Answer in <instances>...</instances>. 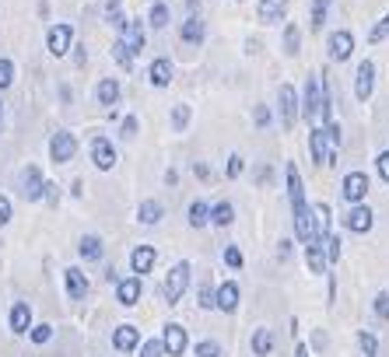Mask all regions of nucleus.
I'll list each match as a JSON object with an SVG mask.
<instances>
[{
	"mask_svg": "<svg viewBox=\"0 0 389 357\" xmlns=\"http://www.w3.org/2000/svg\"><path fill=\"white\" fill-rule=\"evenodd\" d=\"M298 49H302V28H298L294 21L284 25V53L288 56H298Z\"/></svg>",
	"mask_w": 389,
	"mask_h": 357,
	"instance_id": "nucleus-37",
	"label": "nucleus"
},
{
	"mask_svg": "<svg viewBox=\"0 0 389 357\" xmlns=\"http://www.w3.org/2000/svg\"><path fill=\"white\" fill-rule=\"evenodd\" d=\"M326 53H330L334 64H344V60H351V53H354V36L347 32V28H337V32L326 39Z\"/></svg>",
	"mask_w": 389,
	"mask_h": 357,
	"instance_id": "nucleus-12",
	"label": "nucleus"
},
{
	"mask_svg": "<svg viewBox=\"0 0 389 357\" xmlns=\"http://www.w3.org/2000/svg\"><path fill=\"white\" fill-rule=\"evenodd\" d=\"M357 347H362V354H365V357H379V340H375L368 330L357 333Z\"/></svg>",
	"mask_w": 389,
	"mask_h": 357,
	"instance_id": "nucleus-41",
	"label": "nucleus"
},
{
	"mask_svg": "<svg viewBox=\"0 0 389 357\" xmlns=\"http://www.w3.org/2000/svg\"><path fill=\"white\" fill-rule=\"evenodd\" d=\"M105 21L116 28V32H123L127 28V14H123V0H105Z\"/></svg>",
	"mask_w": 389,
	"mask_h": 357,
	"instance_id": "nucleus-35",
	"label": "nucleus"
},
{
	"mask_svg": "<svg viewBox=\"0 0 389 357\" xmlns=\"http://www.w3.org/2000/svg\"><path fill=\"white\" fill-rule=\"evenodd\" d=\"M42 200H46L49 207H56V203H60V189H56V183H46V193H42Z\"/></svg>",
	"mask_w": 389,
	"mask_h": 357,
	"instance_id": "nucleus-55",
	"label": "nucleus"
},
{
	"mask_svg": "<svg viewBox=\"0 0 389 357\" xmlns=\"http://www.w3.org/2000/svg\"><path fill=\"white\" fill-rule=\"evenodd\" d=\"M92 161H95V168L99 172H112V165H116V147H112V140L109 137H92Z\"/></svg>",
	"mask_w": 389,
	"mask_h": 357,
	"instance_id": "nucleus-14",
	"label": "nucleus"
},
{
	"mask_svg": "<svg viewBox=\"0 0 389 357\" xmlns=\"http://www.w3.org/2000/svg\"><path fill=\"white\" fill-rule=\"evenodd\" d=\"M190 119H193V109H190V105H183V102L172 105V130H175V133H183V130L190 127Z\"/></svg>",
	"mask_w": 389,
	"mask_h": 357,
	"instance_id": "nucleus-38",
	"label": "nucleus"
},
{
	"mask_svg": "<svg viewBox=\"0 0 389 357\" xmlns=\"http://www.w3.org/2000/svg\"><path fill=\"white\" fill-rule=\"evenodd\" d=\"M112 347H116L119 354L137 350V347H140V330H137V326H130V322L116 326V330H112Z\"/></svg>",
	"mask_w": 389,
	"mask_h": 357,
	"instance_id": "nucleus-18",
	"label": "nucleus"
},
{
	"mask_svg": "<svg viewBox=\"0 0 389 357\" xmlns=\"http://www.w3.org/2000/svg\"><path fill=\"white\" fill-rule=\"evenodd\" d=\"M330 4L334 0H312V8H309V28L312 32H323L326 18H330Z\"/></svg>",
	"mask_w": 389,
	"mask_h": 357,
	"instance_id": "nucleus-32",
	"label": "nucleus"
},
{
	"mask_svg": "<svg viewBox=\"0 0 389 357\" xmlns=\"http://www.w3.org/2000/svg\"><path fill=\"white\" fill-rule=\"evenodd\" d=\"M340 196L347 203H365V196H368V175L365 172H347L344 183H340Z\"/></svg>",
	"mask_w": 389,
	"mask_h": 357,
	"instance_id": "nucleus-8",
	"label": "nucleus"
},
{
	"mask_svg": "<svg viewBox=\"0 0 389 357\" xmlns=\"http://www.w3.org/2000/svg\"><path fill=\"white\" fill-rule=\"evenodd\" d=\"M140 357H165L162 340H140Z\"/></svg>",
	"mask_w": 389,
	"mask_h": 357,
	"instance_id": "nucleus-47",
	"label": "nucleus"
},
{
	"mask_svg": "<svg viewBox=\"0 0 389 357\" xmlns=\"http://www.w3.org/2000/svg\"><path fill=\"white\" fill-rule=\"evenodd\" d=\"M271 119H274V116H271V109H266V105H256V109H253V123H256L260 130L271 127Z\"/></svg>",
	"mask_w": 389,
	"mask_h": 357,
	"instance_id": "nucleus-52",
	"label": "nucleus"
},
{
	"mask_svg": "<svg viewBox=\"0 0 389 357\" xmlns=\"http://www.w3.org/2000/svg\"><path fill=\"white\" fill-rule=\"evenodd\" d=\"M186 287H190V263L183 259V263H175L168 270V277L162 284V298L168 305H179V302H183V294H186Z\"/></svg>",
	"mask_w": 389,
	"mask_h": 357,
	"instance_id": "nucleus-1",
	"label": "nucleus"
},
{
	"mask_svg": "<svg viewBox=\"0 0 389 357\" xmlns=\"http://www.w3.org/2000/svg\"><path fill=\"white\" fill-rule=\"evenodd\" d=\"M249 347H253V354H256V357H271V354H274V347H277V340H274V330H266V326L253 330V340H249Z\"/></svg>",
	"mask_w": 389,
	"mask_h": 357,
	"instance_id": "nucleus-26",
	"label": "nucleus"
},
{
	"mask_svg": "<svg viewBox=\"0 0 389 357\" xmlns=\"http://www.w3.org/2000/svg\"><path fill=\"white\" fill-rule=\"evenodd\" d=\"M74 155H77V137L71 130H56L49 137V161L53 165H67Z\"/></svg>",
	"mask_w": 389,
	"mask_h": 357,
	"instance_id": "nucleus-4",
	"label": "nucleus"
},
{
	"mask_svg": "<svg viewBox=\"0 0 389 357\" xmlns=\"http://www.w3.org/2000/svg\"><path fill=\"white\" fill-rule=\"evenodd\" d=\"M323 249H326V259L337 263V259H340V238H337V235H326V238H323Z\"/></svg>",
	"mask_w": 389,
	"mask_h": 357,
	"instance_id": "nucleus-46",
	"label": "nucleus"
},
{
	"mask_svg": "<svg viewBox=\"0 0 389 357\" xmlns=\"http://www.w3.org/2000/svg\"><path fill=\"white\" fill-rule=\"evenodd\" d=\"M284 178H288V200H291V211H298V207H309V203H305V186H302V172H298L294 161L284 165Z\"/></svg>",
	"mask_w": 389,
	"mask_h": 357,
	"instance_id": "nucleus-15",
	"label": "nucleus"
},
{
	"mask_svg": "<svg viewBox=\"0 0 389 357\" xmlns=\"http://www.w3.org/2000/svg\"><path fill=\"white\" fill-rule=\"evenodd\" d=\"M77 252H81L84 263H99V259L105 256V246H102L99 235H84L81 242H77Z\"/></svg>",
	"mask_w": 389,
	"mask_h": 357,
	"instance_id": "nucleus-29",
	"label": "nucleus"
},
{
	"mask_svg": "<svg viewBox=\"0 0 389 357\" xmlns=\"http://www.w3.org/2000/svg\"><path fill=\"white\" fill-rule=\"evenodd\" d=\"M119 98H123V84H119V77H102L99 88H95V102L102 109H116Z\"/></svg>",
	"mask_w": 389,
	"mask_h": 357,
	"instance_id": "nucleus-17",
	"label": "nucleus"
},
{
	"mask_svg": "<svg viewBox=\"0 0 389 357\" xmlns=\"http://www.w3.org/2000/svg\"><path fill=\"white\" fill-rule=\"evenodd\" d=\"M375 168H379V178H382V183H389V151H382V155L375 158Z\"/></svg>",
	"mask_w": 389,
	"mask_h": 357,
	"instance_id": "nucleus-54",
	"label": "nucleus"
},
{
	"mask_svg": "<svg viewBox=\"0 0 389 357\" xmlns=\"http://www.w3.org/2000/svg\"><path fill=\"white\" fill-rule=\"evenodd\" d=\"M155 259H158L155 246H137V249L130 252V274H137V277L151 274V270H155Z\"/></svg>",
	"mask_w": 389,
	"mask_h": 357,
	"instance_id": "nucleus-19",
	"label": "nucleus"
},
{
	"mask_svg": "<svg viewBox=\"0 0 389 357\" xmlns=\"http://www.w3.org/2000/svg\"><path fill=\"white\" fill-rule=\"evenodd\" d=\"M172 74H175V67H172L168 56H155L151 67H147V81H151L155 88H168L172 84Z\"/></svg>",
	"mask_w": 389,
	"mask_h": 357,
	"instance_id": "nucleus-21",
	"label": "nucleus"
},
{
	"mask_svg": "<svg viewBox=\"0 0 389 357\" xmlns=\"http://www.w3.org/2000/svg\"><path fill=\"white\" fill-rule=\"evenodd\" d=\"M288 14V0H256V18L263 25H277Z\"/></svg>",
	"mask_w": 389,
	"mask_h": 357,
	"instance_id": "nucleus-20",
	"label": "nucleus"
},
{
	"mask_svg": "<svg viewBox=\"0 0 389 357\" xmlns=\"http://www.w3.org/2000/svg\"><path fill=\"white\" fill-rule=\"evenodd\" d=\"M372 224H375V214L368 211V207L365 203H351V211L344 217V228L354 231V235H365V231H372Z\"/></svg>",
	"mask_w": 389,
	"mask_h": 357,
	"instance_id": "nucleus-13",
	"label": "nucleus"
},
{
	"mask_svg": "<svg viewBox=\"0 0 389 357\" xmlns=\"http://www.w3.org/2000/svg\"><path fill=\"white\" fill-rule=\"evenodd\" d=\"M64 277H67V294L74 298V302H84V294H88V277H84V270H81V266H67Z\"/></svg>",
	"mask_w": 389,
	"mask_h": 357,
	"instance_id": "nucleus-24",
	"label": "nucleus"
},
{
	"mask_svg": "<svg viewBox=\"0 0 389 357\" xmlns=\"http://www.w3.org/2000/svg\"><path fill=\"white\" fill-rule=\"evenodd\" d=\"M294 357H309V347H305V343H298V347H294Z\"/></svg>",
	"mask_w": 389,
	"mask_h": 357,
	"instance_id": "nucleus-59",
	"label": "nucleus"
},
{
	"mask_svg": "<svg viewBox=\"0 0 389 357\" xmlns=\"http://www.w3.org/2000/svg\"><path fill=\"white\" fill-rule=\"evenodd\" d=\"M186 221H190V228H207L211 224V207H207L203 200H193L190 211H186Z\"/></svg>",
	"mask_w": 389,
	"mask_h": 357,
	"instance_id": "nucleus-33",
	"label": "nucleus"
},
{
	"mask_svg": "<svg viewBox=\"0 0 389 357\" xmlns=\"http://www.w3.org/2000/svg\"><path fill=\"white\" fill-rule=\"evenodd\" d=\"M140 294H144V277H119L116 280V302L123 305V308H134L140 302Z\"/></svg>",
	"mask_w": 389,
	"mask_h": 357,
	"instance_id": "nucleus-10",
	"label": "nucleus"
},
{
	"mask_svg": "<svg viewBox=\"0 0 389 357\" xmlns=\"http://www.w3.org/2000/svg\"><path fill=\"white\" fill-rule=\"evenodd\" d=\"M197 298H200V308H218V291L211 287V284H200V291H197Z\"/></svg>",
	"mask_w": 389,
	"mask_h": 357,
	"instance_id": "nucleus-42",
	"label": "nucleus"
},
{
	"mask_svg": "<svg viewBox=\"0 0 389 357\" xmlns=\"http://www.w3.org/2000/svg\"><path fill=\"white\" fill-rule=\"evenodd\" d=\"M11 217H14V207H11V200H8L4 193H0V228H4Z\"/></svg>",
	"mask_w": 389,
	"mask_h": 357,
	"instance_id": "nucleus-53",
	"label": "nucleus"
},
{
	"mask_svg": "<svg viewBox=\"0 0 389 357\" xmlns=\"http://www.w3.org/2000/svg\"><path fill=\"white\" fill-rule=\"evenodd\" d=\"M28 330H32V305H28V302H14L11 305V333L25 336Z\"/></svg>",
	"mask_w": 389,
	"mask_h": 357,
	"instance_id": "nucleus-22",
	"label": "nucleus"
},
{
	"mask_svg": "<svg viewBox=\"0 0 389 357\" xmlns=\"http://www.w3.org/2000/svg\"><path fill=\"white\" fill-rule=\"evenodd\" d=\"M193 350H197V357H225V354H221V343H218V340H200V343H197Z\"/></svg>",
	"mask_w": 389,
	"mask_h": 357,
	"instance_id": "nucleus-44",
	"label": "nucleus"
},
{
	"mask_svg": "<svg viewBox=\"0 0 389 357\" xmlns=\"http://www.w3.org/2000/svg\"><path fill=\"white\" fill-rule=\"evenodd\" d=\"M162 347H165V357H183V354H186V347H190L186 326L168 322V326H165V333H162Z\"/></svg>",
	"mask_w": 389,
	"mask_h": 357,
	"instance_id": "nucleus-7",
	"label": "nucleus"
},
{
	"mask_svg": "<svg viewBox=\"0 0 389 357\" xmlns=\"http://www.w3.org/2000/svg\"><path fill=\"white\" fill-rule=\"evenodd\" d=\"M28 336H32V343H49L53 340V326H46V322H39V326H32V330H28Z\"/></svg>",
	"mask_w": 389,
	"mask_h": 357,
	"instance_id": "nucleus-45",
	"label": "nucleus"
},
{
	"mask_svg": "<svg viewBox=\"0 0 389 357\" xmlns=\"http://www.w3.org/2000/svg\"><path fill=\"white\" fill-rule=\"evenodd\" d=\"M119 42H123L134 56H140L144 53V46H147V32H144V21H137V18H130L127 21V28L119 32Z\"/></svg>",
	"mask_w": 389,
	"mask_h": 357,
	"instance_id": "nucleus-16",
	"label": "nucleus"
},
{
	"mask_svg": "<svg viewBox=\"0 0 389 357\" xmlns=\"http://www.w3.org/2000/svg\"><path fill=\"white\" fill-rule=\"evenodd\" d=\"M225 263L231 266V270H242V252H238V246H225Z\"/></svg>",
	"mask_w": 389,
	"mask_h": 357,
	"instance_id": "nucleus-48",
	"label": "nucleus"
},
{
	"mask_svg": "<svg viewBox=\"0 0 389 357\" xmlns=\"http://www.w3.org/2000/svg\"><path fill=\"white\" fill-rule=\"evenodd\" d=\"M330 203H312V238H319V242H323V238L326 235H330Z\"/></svg>",
	"mask_w": 389,
	"mask_h": 357,
	"instance_id": "nucleus-25",
	"label": "nucleus"
},
{
	"mask_svg": "<svg viewBox=\"0 0 389 357\" xmlns=\"http://www.w3.org/2000/svg\"><path fill=\"white\" fill-rule=\"evenodd\" d=\"M71 46H74V28L67 25V21H56L49 32H46V49H49V56H67L71 53Z\"/></svg>",
	"mask_w": 389,
	"mask_h": 357,
	"instance_id": "nucleus-5",
	"label": "nucleus"
},
{
	"mask_svg": "<svg viewBox=\"0 0 389 357\" xmlns=\"http://www.w3.org/2000/svg\"><path fill=\"white\" fill-rule=\"evenodd\" d=\"M179 39L190 42V46H200V42L207 39V25H203V18H200V14H190V18L183 21V28H179Z\"/></svg>",
	"mask_w": 389,
	"mask_h": 357,
	"instance_id": "nucleus-23",
	"label": "nucleus"
},
{
	"mask_svg": "<svg viewBox=\"0 0 389 357\" xmlns=\"http://www.w3.org/2000/svg\"><path fill=\"white\" fill-rule=\"evenodd\" d=\"M294 235L298 242H312V207H298L294 211Z\"/></svg>",
	"mask_w": 389,
	"mask_h": 357,
	"instance_id": "nucleus-31",
	"label": "nucleus"
},
{
	"mask_svg": "<svg viewBox=\"0 0 389 357\" xmlns=\"http://www.w3.org/2000/svg\"><path fill=\"white\" fill-rule=\"evenodd\" d=\"M277 109H281V127H284V130H294L298 116H302V98H298V92H294L291 84H281Z\"/></svg>",
	"mask_w": 389,
	"mask_h": 357,
	"instance_id": "nucleus-3",
	"label": "nucleus"
},
{
	"mask_svg": "<svg viewBox=\"0 0 389 357\" xmlns=\"http://www.w3.org/2000/svg\"><path fill=\"white\" fill-rule=\"evenodd\" d=\"M231 221H235V207L228 200H221V203L211 207V224L214 228H231Z\"/></svg>",
	"mask_w": 389,
	"mask_h": 357,
	"instance_id": "nucleus-34",
	"label": "nucleus"
},
{
	"mask_svg": "<svg viewBox=\"0 0 389 357\" xmlns=\"http://www.w3.org/2000/svg\"><path fill=\"white\" fill-rule=\"evenodd\" d=\"M11 84H14V60L0 56V92H8Z\"/></svg>",
	"mask_w": 389,
	"mask_h": 357,
	"instance_id": "nucleus-40",
	"label": "nucleus"
},
{
	"mask_svg": "<svg viewBox=\"0 0 389 357\" xmlns=\"http://www.w3.org/2000/svg\"><path fill=\"white\" fill-rule=\"evenodd\" d=\"M0 119H4V102H0Z\"/></svg>",
	"mask_w": 389,
	"mask_h": 357,
	"instance_id": "nucleus-60",
	"label": "nucleus"
},
{
	"mask_svg": "<svg viewBox=\"0 0 389 357\" xmlns=\"http://www.w3.org/2000/svg\"><path fill=\"white\" fill-rule=\"evenodd\" d=\"M238 298H242V291H238V284L235 280H225L221 287H218V308L221 312H238Z\"/></svg>",
	"mask_w": 389,
	"mask_h": 357,
	"instance_id": "nucleus-28",
	"label": "nucleus"
},
{
	"mask_svg": "<svg viewBox=\"0 0 389 357\" xmlns=\"http://www.w3.org/2000/svg\"><path fill=\"white\" fill-rule=\"evenodd\" d=\"M382 39H389V14H382V18L372 25V32H368V42H372V46L382 42Z\"/></svg>",
	"mask_w": 389,
	"mask_h": 357,
	"instance_id": "nucleus-43",
	"label": "nucleus"
},
{
	"mask_svg": "<svg viewBox=\"0 0 389 357\" xmlns=\"http://www.w3.org/2000/svg\"><path fill=\"white\" fill-rule=\"evenodd\" d=\"M277 256L281 259H291V242H288V238H281V242H277Z\"/></svg>",
	"mask_w": 389,
	"mask_h": 357,
	"instance_id": "nucleus-56",
	"label": "nucleus"
},
{
	"mask_svg": "<svg viewBox=\"0 0 389 357\" xmlns=\"http://www.w3.org/2000/svg\"><path fill=\"white\" fill-rule=\"evenodd\" d=\"M42 193H46V178H42L39 165H28V168L21 172V196H25L28 203H39Z\"/></svg>",
	"mask_w": 389,
	"mask_h": 357,
	"instance_id": "nucleus-11",
	"label": "nucleus"
},
{
	"mask_svg": "<svg viewBox=\"0 0 389 357\" xmlns=\"http://www.w3.org/2000/svg\"><path fill=\"white\" fill-rule=\"evenodd\" d=\"M372 308H375V315H379L382 322H389V291H382V294L375 298V305H372Z\"/></svg>",
	"mask_w": 389,
	"mask_h": 357,
	"instance_id": "nucleus-51",
	"label": "nucleus"
},
{
	"mask_svg": "<svg viewBox=\"0 0 389 357\" xmlns=\"http://www.w3.org/2000/svg\"><path fill=\"white\" fill-rule=\"evenodd\" d=\"M309 155H312V161L323 168V165H337V151L330 147V140H326V130L323 127H312V133H309Z\"/></svg>",
	"mask_w": 389,
	"mask_h": 357,
	"instance_id": "nucleus-6",
	"label": "nucleus"
},
{
	"mask_svg": "<svg viewBox=\"0 0 389 357\" xmlns=\"http://www.w3.org/2000/svg\"><path fill=\"white\" fill-rule=\"evenodd\" d=\"M193 175H197V178H211V168H207L203 161H197V165H193Z\"/></svg>",
	"mask_w": 389,
	"mask_h": 357,
	"instance_id": "nucleus-57",
	"label": "nucleus"
},
{
	"mask_svg": "<svg viewBox=\"0 0 389 357\" xmlns=\"http://www.w3.org/2000/svg\"><path fill=\"white\" fill-rule=\"evenodd\" d=\"M305 263L312 274H326V266H330V259H326V249L319 238H312V242H305Z\"/></svg>",
	"mask_w": 389,
	"mask_h": 357,
	"instance_id": "nucleus-27",
	"label": "nucleus"
},
{
	"mask_svg": "<svg viewBox=\"0 0 389 357\" xmlns=\"http://www.w3.org/2000/svg\"><path fill=\"white\" fill-rule=\"evenodd\" d=\"M162 217H165V207H162L158 200H140V203H137V221H140V224L151 228V224H158Z\"/></svg>",
	"mask_w": 389,
	"mask_h": 357,
	"instance_id": "nucleus-30",
	"label": "nucleus"
},
{
	"mask_svg": "<svg viewBox=\"0 0 389 357\" xmlns=\"http://www.w3.org/2000/svg\"><path fill=\"white\" fill-rule=\"evenodd\" d=\"M242 168H246L242 155H231V158H228V165H225V175H228V178H238V175H242Z\"/></svg>",
	"mask_w": 389,
	"mask_h": 357,
	"instance_id": "nucleus-50",
	"label": "nucleus"
},
{
	"mask_svg": "<svg viewBox=\"0 0 389 357\" xmlns=\"http://www.w3.org/2000/svg\"><path fill=\"white\" fill-rule=\"evenodd\" d=\"M74 49H77V53H74V64H77V67H84V60H88V53H84V46H74Z\"/></svg>",
	"mask_w": 389,
	"mask_h": 357,
	"instance_id": "nucleus-58",
	"label": "nucleus"
},
{
	"mask_svg": "<svg viewBox=\"0 0 389 357\" xmlns=\"http://www.w3.org/2000/svg\"><path fill=\"white\" fill-rule=\"evenodd\" d=\"M137 130H140L137 116H127V119H123V127H119V137H123V140H134V137H137Z\"/></svg>",
	"mask_w": 389,
	"mask_h": 357,
	"instance_id": "nucleus-49",
	"label": "nucleus"
},
{
	"mask_svg": "<svg viewBox=\"0 0 389 357\" xmlns=\"http://www.w3.org/2000/svg\"><path fill=\"white\" fill-rule=\"evenodd\" d=\"M112 60H116V64L123 67V70H134V53H130L123 42H119V39L112 42Z\"/></svg>",
	"mask_w": 389,
	"mask_h": 357,
	"instance_id": "nucleus-39",
	"label": "nucleus"
},
{
	"mask_svg": "<svg viewBox=\"0 0 389 357\" xmlns=\"http://www.w3.org/2000/svg\"><path fill=\"white\" fill-rule=\"evenodd\" d=\"M168 18H172L168 4H165V0H155V4H151V11H147V25H151V28H158V32H162V28H168Z\"/></svg>",
	"mask_w": 389,
	"mask_h": 357,
	"instance_id": "nucleus-36",
	"label": "nucleus"
},
{
	"mask_svg": "<svg viewBox=\"0 0 389 357\" xmlns=\"http://www.w3.org/2000/svg\"><path fill=\"white\" fill-rule=\"evenodd\" d=\"M372 92H375V64L372 60H362V64H357V74H354V98L368 102Z\"/></svg>",
	"mask_w": 389,
	"mask_h": 357,
	"instance_id": "nucleus-9",
	"label": "nucleus"
},
{
	"mask_svg": "<svg viewBox=\"0 0 389 357\" xmlns=\"http://www.w3.org/2000/svg\"><path fill=\"white\" fill-rule=\"evenodd\" d=\"M302 116L312 127L323 123V74H312L305 84V98H302Z\"/></svg>",
	"mask_w": 389,
	"mask_h": 357,
	"instance_id": "nucleus-2",
	"label": "nucleus"
}]
</instances>
